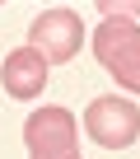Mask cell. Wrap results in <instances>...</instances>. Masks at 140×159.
<instances>
[{"label": "cell", "mask_w": 140, "mask_h": 159, "mask_svg": "<svg viewBox=\"0 0 140 159\" xmlns=\"http://www.w3.org/2000/svg\"><path fill=\"white\" fill-rule=\"evenodd\" d=\"M0 80H5V94H10V98H37V94L47 89V61H42L33 47H19V52L5 56Z\"/></svg>", "instance_id": "5b68a950"}, {"label": "cell", "mask_w": 140, "mask_h": 159, "mask_svg": "<svg viewBox=\"0 0 140 159\" xmlns=\"http://www.w3.org/2000/svg\"><path fill=\"white\" fill-rule=\"evenodd\" d=\"M80 42H84V24L75 10H42L28 24V47L42 61H75Z\"/></svg>", "instance_id": "3957f363"}, {"label": "cell", "mask_w": 140, "mask_h": 159, "mask_svg": "<svg viewBox=\"0 0 140 159\" xmlns=\"http://www.w3.org/2000/svg\"><path fill=\"white\" fill-rule=\"evenodd\" d=\"M94 56L121 89L140 94V24H131L121 14H107L94 28Z\"/></svg>", "instance_id": "6da1fadb"}, {"label": "cell", "mask_w": 140, "mask_h": 159, "mask_svg": "<svg viewBox=\"0 0 140 159\" xmlns=\"http://www.w3.org/2000/svg\"><path fill=\"white\" fill-rule=\"evenodd\" d=\"M84 131L103 145V150H126L140 136V108L131 98H94L84 108Z\"/></svg>", "instance_id": "277c9868"}, {"label": "cell", "mask_w": 140, "mask_h": 159, "mask_svg": "<svg viewBox=\"0 0 140 159\" xmlns=\"http://www.w3.org/2000/svg\"><path fill=\"white\" fill-rule=\"evenodd\" d=\"M28 159H80V126L70 108H37L24 122Z\"/></svg>", "instance_id": "7a4b0ae2"}]
</instances>
